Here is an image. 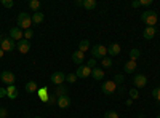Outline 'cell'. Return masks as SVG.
Listing matches in <instances>:
<instances>
[{"instance_id":"16","label":"cell","mask_w":160,"mask_h":118,"mask_svg":"<svg viewBox=\"0 0 160 118\" xmlns=\"http://www.w3.org/2000/svg\"><path fill=\"white\" fill-rule=\"evenodd\" d=\"M83 59H85V53H82V51H75V53L72 54V61H74V64H82L83 62Z\"/></svg>"},{"instance_id":"27","label":"cell","mask_w":160,"mask_h":118,"mask_svg":"<svg viewBox=\"0 0 160 118\" xmlns=\"http://www.w3.org/2000/svg\"><path fill=\"white\" fill-rule=\"evenodd\" d=\"M101 65H102L104 69L112 67V59H111V58H102V59H101Z\"/></svg>"},{"instance_id":"1","label":"cell","mask_w":160,"mask_h":118,"mask_svg":"<svg viewBox=\"0 0 160 118\" xmlns=\"http://www.w3.org/2000/svg\"><path fill=\"white\" fill-rule=\"evenodd\" d=\"M141 21L148 24V27H154V26L157 24V13L152 11V10L144 11L142 15H141Z\"/></svg>"},{"instance_id":"17","label":"cell","mask_w":160,"mask_h":118,"mask_svg":"<svg viewBox=\"0 0 160 118\" xmlns=\"http://www.w3.org/2000/svg\"><path fill=\"white\" fill-rule=\"evenodd\" d=\"M155 34H157L155 27H146V29H144V32H142L144 38H148V40H151V38H154V37H155Z\"/></svg>"},{"instance_id":"40","label":"cell","mask_w":160,"mask_h":118,"mask_svg":"<svg viewBox=\"0 0 160 118\" xmlns=\"http://www.w3.org/2000/svg\"><path fill=\"white\" fill-rule=\"evenodd\" d=\"M131 7H133V8H139V7H141V3H139V2H133V3H131Z\"/></svg>"},{"instance_id":"24","label":"cell","mask_w":160,"mask_h":118,"mask_svg":"<svg viewBox=\"0 0 160 118\" xmlns=\"http://www.w3.org/2000/svg\"><path fill=\"white\" fill-rule=\"evenodd\" d=\"M139 56H141V51L138 48H133L130 51V61H136V59H139Z\"/></svg>"},{"instance_id":"34","label":"cell","mask_w":160,"mask_h":118,"mask_svg":"<svg viewBox=\"0 0 160 118\" xmlns=\"http://www.w3.org/2000/svg\"><path fill=\"white\" fill-rule=\"evenodd\" d=\"M87 65H88V67H90L91 70L95 69V67H96V61H95V58H91V59H90V61L87 62Z\"/></svg>"},{"instance_id":"32","label":"cell","mask_w":160,"mask_h":118,"mask_svg":"<svg viewBox=\"0 0 160 118\" xmlns=\"http://www.w3.org/2000/svg\"><path fill=\"white\" fill-rule=\"evenodd\" d=\"M104 118H118V113L114 112V110H109V112H106Z\"/></svg>"},{"instance_id":"2","label":"cell","mask_w":160,"mask_h":118,"mask_svg":"<svg viewBox=\"0 0 160 118\" xmlns=\"http://www.w3.org/2000/svg\"><path fill=\"white\" fill-rule=\"evenodd\" d=\"M18 27L22 31V29H26L28 31L29 27H31V24H32V16H29L28 13H19L18 15Z\"/></svg>"},{"instance_id":"44","label":"cell","mask_w":160,"mask_h":118,"mask_svg":"<svg viewBox=\"0 0 160 118\" xmlns=\"http://www.w3.org/2000/svg\"><path fill=\"white\" fill-rule=\"evenodd\" d=\"M2 40H3V38H2V37H0V45H2Z\"/></svg>"},{"instance_id":"39","label":"cell","mask_w":160,"mask_h":118,"mask_svg":"<svg viewBox=\"0 0 160 118\" xmlns=\"http://www.w3.org/2000/svg\"><path fill=\"white\" fill-rule=\"evenodd\" d=\"M5 96H7V89L0 88V97H5Z\"/></svg>"},{"instance_id":"23","label":"cell","mask_w":160,"mask_h":118,"mask_svg":"<svg viewBox=\"0 0 160 118\" xmlns=\"http://www.w3.org/2000/svg\"><path fill=\"white\" fill-rule=\"evenodd\" d=\"M83 8L87 10H95L96 8V0H83Z\"/></svg>"},{"instance_id":"41","label":"cell","mask_w":160,"mask_h":118,"mask_svg":"<svg viewBox=\"0 0 160 118\" xmlns=\"http://www.w3.org/2000/svg\"><path fill=\"white\" fill-rule=\"evenodd\" d=\"M75 5H77V7H82V5H83V2H82V0H78V2H75Z\"/></svg>"},{"instance_id":"22","label":"cell","mask_w":160,"mask_h":118,"mask_svg":"<svg viewBox=\"0 0 160 118\" xmlns=\"http://www.w3.org/2000/svg\"><path fill=\"white\" fill-rule=\"evenodd\" d=\"M37 89H38V86H37V83H35V82H28V83H26V91H28L29 94L35 93Z\"/></svg>"},{"instance_id":"38","label":"cell","mask_w":160,"mask_h":118,"mask_svg":"<svg viewBox=\"0 0 160 118\" xmlns=\"http://www.w3.org/2000/svg\"><path fill=\"white\" fill-rule=\"evenodd\" d=\"M7 113H8L7 109H0V118H7V116H8Z\"/></svg>"},{"instance_id":"37","label":"cell","mask_w":160,"mask_h":118,"mask_svg":"<svg viewBox=\"0 0 160 118\" xmlns=\"http://www.w3.org/2000/svg\"><path fill=\"white\" fill-rule=\"evenodd\" d=\"M2 5L5 8H11L13 7V2H11V0H2Z\"/></svg>"},{"instance_id":"43","label":"cell","mask_w":160,"mask_h":118,"mask_svg":"<svg viewBox=\"0 0 160 118\" xmlns=\"http://www.w3.org/2000/svg\"><path fill=\"white\" fill-rule=\"evenodd\" d=\"M3 53H5V51H3L2 48H0V58H2V56H3Z\"/></svg>"},{"instance_id":"46","label":"cell","mask_w":160,"mask_h":118,"mask_svg":"<svg viewBox=\"0 0 160 118\" xmlns=\"http://www.w3.org/2000/svg\"><path fill=\"white\" fill-rule=\"evenodd\" d=\"M35 118H40V116H35Z\"/></svg>"},{"instance_id":"36","label":"cell","mask_w":160,"mask_h":118,"mask_svg":"<svg viewBox=\"0 0 160 118\" xmlns=\"http://www.w3.org/2000/svg\"><path fill=\"white\" fill-rule=\"evenodd\" d=\"M141 7H151L152 5V0H139Z\"/></svg>"},{"instance_id":"7","label":"cell","mask_w":160,"mask_h":118,"mask_svg":"<svg viewBox=\"0 0 160 118\" xmlns=\"http://www.w3.org/2000/svg\"><path fill=\"white\" fill-rule=\"evenodd\" d=\"M77 78H87V77H91V69L88 67V65H78V69L75 72Z\"/></svg>"},{"instance_id":"21","label":"cell","mask_w":160,"mask_h":118,"mask_svg":"<svg viewBox=\"0 0 160 118\" xmlns=\"http://www.w3.org/2000/svg\"><path fill=\"white\" fill-rule=\"evenodd\" d=\"M91 75H93V78H95V80H102V78H104V70L95 67V69L91 70Z\"/></svg>"},{"instance_id":"45","label":"cell","mask_w":160,"mask_h":118,"mask_svg":"<svg viewBox=\"0 0 160 118\" xmlns=\"http://www.w3.org/2000/svg\"><path fill=\"white\" fill-rule=\"evenodd\" d=\"M157 118H160V115H157Z\"/></svg>"},{"instance_id":"31","label":"cell","mask_w":160,"mask_h":118,"mask_svg":"<svg viewBox=\"0 0 160 118\" xmlns=\"http://www.w3.org/2000/svg\"><path fill=\"white\" fill-rule=\"evenodd\" d=\"M152 96H154V99H157V102L160 104V88L152 89Z\"/></svg>"},{"instance_id":"29","label":"cell","mask_w":160,"mask_h":118,"mask_svg":"<svg viewBox=\"0 0 160 118\" xmlns=\"http://www.w3.org/2000/svg\"><path fill=\"white\" fill-rule=\"evenodd\" d=\"M128 94H130V99H131V101H135V99H138V97H139L138 89H130V91H128Z\"/></svg>"},{"instance_id":"13","label":"cell","mask_w":160,"mask_h":118,"mask_svg":"<svg viewBox=\"0 0 160 118\" xmlns=\"http://www.w3.org/2000/svg\"><path fill=\"white\" fill-rule=\"evenodd\" d=\"M37 94H38V97H40V101H42V102H47L50 91H48L47 86H43V88H38V89H37Z\"/></svg>"},{"instance_id":"9","label":"cell","mask_w":160,"mask_h":118,"mask_svg":"<svg viewBox=\"0 0 160 118\" xmlns=\"http://www.w3.org/2000/svg\"><path fill=\"white\" fill-rule=\"evenodd\" d=\"M0 48H2L3 51H13L16 48V43H15V40H11V38H3Z\"/></svg>"},{"instance_id":"11","label":"cell","mask_w":160,"mask_h":118,"mask_svg":"<svg viewBox=\"0 0 160 118\" xmlns=\"http://www.w3.org/2000/svg\"><path fill=\"white\" fill-rule=\"evenodd\" d=\"M22 37H24V34H22V31L19 29V27H13V29H10V38L11 40H22Z\"/></svg>"},{"instance_id":"25","label":"cell","mask_w":160,"mask_h":118,"mask_svg":"<svg viewBox=\"0 0 160 118\" xmlns=\"http://www.w3.org/2000/svg\"><path fill=\"white\" fill-rule=\"evenodd\" d=\"M88 48H90V42L87 40V38H85V40H82V42L78 43V51H82V53H85V51H88Z\"/></svg>"},{"instance_id":"33","label":"cell","mask_w":160,"mask_h":118,"mask_svg":"<svg viewBox=\"0 0 160 118\" xmlns=\"http://www.w3.org/2000/svg\"><path fill=\"white\" fill-rule=\"evenodd\" d=\"M123 80H125V77L122 75V73H117L115 77H114V82L118 85V83H123Z\"/></svg>"},{"instance_id":"3","label":"cell","mask_w":160,"mask_h":118,"mask_svg":"<svg viewBox=\"0 0 160 118\" xmlns=\"http://www.w3.org/2000/svg\"><path fill=\"white\" fill-rule=\"evenodd\" d=\"M102 93L106 94V96H111V94H114L115 91H117V83L114 82V80H106L104 83H102Z\"/></svg>"},{"instance_id":"12","label":"cell","mask_w":160,"mask_h":118,"mask_svg":"<svg viewBox=\"0 0 160 118\" xmlns=\"http://www.w3.org/2000/svg\"><path fill=\"white\" fill-rule=\"evenodd\" d=\"M55 96L56 97H62V96H68V88H66V85H58L55 88Z\"/></svg>"},{"instance_id":"28","label":"cell","mask_w":160,"mask_h":118,"mask_svg":"<svg viewBox=\"0 0 160 118\" xmlns=\"http://www.w3.org/2000/svg\"><path fill=\"white\" fill-rule=\"evenodd\" d=\"M55 101H58V97L55 96V93H50V94H48V99H47V104H48V106H53V104H55Z\"/></svg>"},{"instance_id":"14","label":"cell","mask_w":160,"mask_h":118,"mask_svg":"<svg viewBox=\"0 0 160 118\" xmlns=\"http://www.w3.org/2000/svg\"><path fill=\"white\" fill-rule=\"evenodd\" d=\"M136 61H128V62H125V65H123V70H125V73H133L136 70Z\"/></svg>"},{"instance_id":"42","label":"cell","mask_w":160,"mask_h":118,"mask_svg":"<svg viewBox=\"0 0 160 118\" xmlns=\"http://www.w3.org/2000/svg\"><path fill=\"white\" fill-rule=\"evenodd\" d=\"M125 104H127V106H128V107H130V106H131V104H133V101H131V99H128V101H127V102H125Z\"/></svg>"},{"instance_id":"19","label":"cell","mask_w":160,"mask_h":118,"mask_svg":"<svg viewBox=\"0 0 160 118\" xmlns=\"http://www.w3.org/2000/svg\"><path fill=\"white\" fill-rule=\"evenodd\" d=\"M43 19H45V16H43V13H40V11L32 15V24H42Z\"/></svg>"},{"instance_id":"26","label":"cell","mask_w":160,"mask_h":118,"mask_svg":"<svg viewBox=\"0 0 160 118\" xmlns=\"http://www.w3.org/2000/svg\"><path fill=\"white\" fill-rule=\"evenodd\" d=\"M29 8H31L34 13H37L38 8H40V2H38V0H31V2H29Z\"/></svg>"},{"instance_id":"47","label":"cell","mask_w":160,"mask_h":118,"mask_svg":"<svg viewBox=\"0 0 160 118\" xmlns=\"http://www.w3.org/2000/svg\"><path fill=\"white\" fill-rule=\"evenodd\" d=\"M139 118H144V116H139Z\"/></svg>"},{"instance_id":"5","label":"cell","mask_w":160,"mask_h":118,"mask_svg":"<svg viewBox=\"0 0 160 118\" xmlns=\"http://www.w3.org/2000/svg\"><path fill=\"white\" fill-rule=\"evenodd\" d=\"M93 58H106V53H108V48H106L104 45H95L93 46Z\"/></svg>"},{"instance_id":"35","label":"cell","mask_w":160,"mask_h":118,"mask_svg":"<svg viewBox=\"0 0 160 118\" xmlns=\"http://www.w3.org/2000/svg\"><path fill=\"white\" fill-rule=\"evenodd\" d=\"M32 35H34V32H32L31 29L24 31V38H26V40H29V38H32Z\"/></svg>"},{"instance_id":"8","label":"cell","mask_w":160,"mask_h":118,"mask_svg":"<svg viewBox=\"0 0 160 118\" xmlns=\"http://www.w3.org/2000/svg\"><path fill=\"white\" fill-rule=\"evenodd\" d=\"M133 83H135L136 88H144L146 85H148V78H146V75H142V73H138V75H135V78H133Z\"/></svg>"},{"instance_id":"30","label":"cell","mask_w":160,"mask_h":118,"mask_svg":"<svg viewBox=\"0 0 160 118\" xmlns=\"http://www.w3.org/2000/svg\"><path fill=\"white\" fill-rule=\"evenodd\" d=\"M66 80H68V83H75L77 82V75L75 73H69V75H66Z\"/></svg>"},{"instance_id":"10","label":"cell","mask_w":160,"mask_h":118,"mask_svg":"<svg viewBox=\"0 0 160 118\" xmlns=\"http://www.w3.org/2000/svg\"><path fill=\"white\" fill-rule=\"evenodd\" d=\"M64 82H66V75L62 72H55V73L51 75V83L53 85L58 86V85H62Z\"/></svg>"},{"instance_id":"6","label":"cell","mask_w":160,"mask_h":118,"mask_svg":"<svg viewBox=\"0 0 160 118\" xmlns=\"http://www.w3.org/2000/svg\"><path fill=\"white\" fill-rule=\"evenodd\" d=\"M16 46H18V51H19V53L26 54V53H29V50H31V42L26 40V38H22V40H19V42L16 43Z\"/></svg>"},{"instance_id":"4","label":"cell","mask_w":160,"mask_h":118,"mask_svg":"<svg viewBox=\"0 0 160 118\" xmlns=\"http://www.w3.org/2000/svg\"><path fill=\"white\" fill-rule=\"evenodd\" d=\"M0 80H2L5 85H15V82H16V77H15V73L13 72H10V70H3L2 72V75H0Z\"/></svg>"},{"instance_id":"15","label":"cell","mask_w":160,"mask_h":118,"mask_svg":"<svg viewBox=\"0 0 160 118\" xmlns=\"http://www.w3.org/2000/svg\"><path fill=\"white\" fill-rule=\"evenodd\" d=\"M58 106L61 109H68L71 106V97L69 96H62V97H58Z\"/></svg>"},{"instance_id":"20","label":"cell","mask_w":160,"mask_h":118,"mask_svg":"<svg viewBox=\"0 0 160 118\" xmlns=\"http://www.w3.org/2000/svg\"><path fill=\"white\" fill-rule=\"evenodd\" d=\"M108 53H109L111 56H117V54H120V45H118V43H112V45L108 48Z\"/></svg>"},{"instance_id":"18","label":"cell","mask_w":160,"mask_h":118,"mask_svg":"<svg viewBox=\"0 0 160 118\" xmlns=\"http://www.w3.org/2000/svg\"><path fill=\"white\" fill-rule=\"evenodd\" d=\"M7 96H8L10 99H16V97H18V89L15 88V85H10V86L7 88Z\"/></svg>"}]
</instances>
